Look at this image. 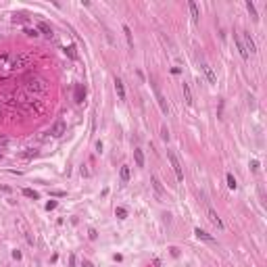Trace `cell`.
I'll return each instance as SVG.
<instances>
[{
  "mask_svg": "<svg viewBox=\"0 0 267 267\" xmlns=\"http://www.w3.org/2000/svg\"><path fill=\"white\" fill-rule=\"evenodd\" d=\"M115 215L119 217V219H125V217H128V211L123 209V207H117V209H115Z\"/></svg>",
  "mask_w": 267,
  "mask_h": 267,
  "instance_id": "obj_23",
  "label": "cell"
},
{
  "mask_svg": "<svg viewBox=\"0 0 267 267\" xmlns=\"http://www.w3.org/2000/svg\"><path fill=\"white\" fill-rule=\"evenodd\" d=\"M75 50H77V48L73 46V44H71V46H67V48H65V54H67L69 58H73V61H75V58H77V52H75Z\"/></svg>",
  "mask_w": 267,
  "mask_h": 267,
  "instance_id": "obj_20",
  "label": "cell"
},
{
  "mask_svg": "<svg viewBox=\"0 0 267 267\" xmlns=\"http://www.w3.org/2000/svg\"><path fill=\"white\" fill-rule=\"evenodd\" d=\"M182 90H184V98H186V105H188V106H192V102H194V100H192L190 86H188V84H182Z\"/></svg>",
  "mask_w": 267,
  "mask_h": 267,
  "instance_id": "obj_13",
  "label": "cell"
},
{
  "mask_svg": "<svg viewBox=\"0 0 267 267\" xmlns=\"http://www.w3.org/2000/svg\"><path fill=\"white\" fill-rule=\"evenodd\" d=\"M123 34H125V40H128V46L134 48V38H132V29L128 25H123Z\"/></svg>",
  "mask_w": 267,
  "mask_h": 267,
  "instance_id": "obj_17",
  "label": "cell"
},
{
  "mask_svg": "<svg viewBox=\"0 0 267 267\" xmlns=\"http://www.w3.org/2000/svg\"><path fill=\"white\" fill-rule=\"evenodd\" d=\"M65 132H67V123H65V121H57L52 125V129H50V134H52L54 138H61Z\"/></svg>",
  "mask_w": 267,
  "mask_h": 267,
  "instance_id": "obj_4",
  "label": "cell"
},
{
  "mask_svg": "<svg viewBox=\"0 0 267 267\" xmlns=\"http://www.w3.org/2000/svg\"><path fill=\"white\" fill-rule=\"evenodd\" d=\"M115 90H117L119 100H125V88H123V81L121 79H115Z\"/></svg>",
  "mask_w": 267,
  "mask_h": 267,
  "instance_id": "obj_11",
  "label": "cell"
},
{
  "mask_svg": "<svg viewBox=\"0 0 267 267\" xmlns=\"http://www.w3.org/2000/svg\"><path fill=\"white\" fill-rule=\"evenodd\" d=\"M50 194H52V196H58V198H61V196H65V192H63V190H52Z\"/></svg>",
  "mask_w": 267,
  "mask_h": 267,
  "instance_id": "obj_30",
  "label": "cell"
},
{
  "mask_svg": "<svg viewBox=\"0 0 267 267\" xmlns=\"http://www.w3.org/2000/svg\"><path fill=\"white\" fill-rule=\"evenodd\" d=\"M52 209H57V200H48L46 203V211H52Z\"/></svg>",
  "mask_w": 267,
  "mask_h": 267,
  "instance_id": "obj_25",
  "label": "cell"
},
{
  "mask_svg": "<svg viewBox=\"0 0 267 267\" xmlns=\"http://www.w3.org/2000/svg\"><path fill=\"white\" fill-rule=\"evenodd\" d=\"M38 29H40L44 35H48V38H52V35H54L52 34V27H50L48 23H38Z\"/></svg>",
  "mask_w": 267,
  "mask_h": 267,
  "instance_id": "obj_16",
  "label": "cell"
},
{
  "mask_svg": "<svg viewBox=\"0 0 267 267\" xmlns=\"http://www.w3.org/2000/svg\"><path fill=\"white\" fill-rule=\"evenodd\" d=\"M246 8H248V13H250V17L253 19H259L257 17V8H255V4H253L250 0H246Z\"/></svg>",
  "mask_w": 267,
  "mask_h": 267,
  "instance_id": "obj_22",
  "label": "cell"
},
{
  "mask_svg": "<svg viewBox=\"0 0 267 267\" xmlns=\"http://www.w3.org/2000/svg\"><path fill=\"white\" fill-rule=\"evenodd\" d=\"M194 236H196L198 240H204V242H209V244H213V242H215V238H213V236H211V234H207L204 230H200V227H196V230H194Z\"/></svg>",
  "mask_w": 267,
  "mask_h": 267,
  "instance_id": "obj_7",
  "label": "cell"
},
{
  "mask_svg": "<svg viewBox=\"0 0 267 267\" xmlns=\"http://www.w3.org/2000/svg\"><path fill=\"white\" fill-rule=\"evenodd\" d=\"M84 98H86V90H84V86H79V84H77L75 86V102H84Z\"/></svg>",
  "mask_w": 267,
  "mask_h": 267,
  "instance_id": "obj_12",
  "label": "cell"
},
{
  "mask_svg": "<svg viewBox=\"0 0 267 267\" xmlns=\"http://www.w3.org/2000/svg\"><path fill=\"white\" fill-rule=\"evenodd\" d=\"M134 161H136V165H138V167H144V155H142V150H140V148H136V150H134Z\"/></svg>",
  "mask_w": 267,
  "mask_h": 267,
  "instance_id": "obj_15",
  "label": "cell"
},
{
  "mask_svg": "<svg viewBox=\"0 0 267 267\" xmlns=\"http://www.w3.org/2000/svg\"><path fill=\"white\" fill-rule=\"evenodd\" d=\"M244 50H246V52H257V46H255V42H253V38H250V34H244Z\"/></svg>",
  "mask_w": 267,
  "mask_h": 267,
  "instance_id": "obj_8",
  "label": "cell"
},
{
  "mask_svg": "<svg viewBox=\"0 0 267 267\" xmlns=\"http://www.w3.org/2000/svg\"><path fill=\"white\" fill-rule=\"evenodd\" d=\"M161 136H163V140H169V132H167V128H165V125L161 128Z\"/></svg>",
  "mask_w": 267,
  "mask_h": 267,
  "instance_id": "obj_27",
  "label": "cell"
},
{
  "mask_svg": "<svg viewBox=\"0 0 267 267\" xmlns=\"http://www.w3.org/2000/svg\"><path fill=\"white\" fill-rule=\"evenodd\" d=\"M150 86H152V90H155V96H157V102H159V106H161V111L167 115L169 113V106H167V100H165V96H163V92L159 90V86L155 84V81H150Z\"/></svg>",
  "mask_w": 267,
  "mask_h": 267,
  "instance_id": "obj_3",
  "label": "cell"
},
{
  "mask_svg": "<svg viewBox=\"0 0 267 267\" xmlns=\"http://www.w3.org/2000/svg\"><path fill=\"white\" fill-rule=\"evenodd\" d=\"M88 236H90V240H96V236H98V234H96V230H90V232H88Z\"/></svg>",
  "mask_w": 267,
  "mask_h": 267,
  "instance_id": "obj_31",
  "label": "cell"
},
{
  "mask_svg": "<svg viewBox=\"0 0 267 267\" xmlns=\"http://www.w3.org/2000/svg\"><path fill=\"white\" fill-rule=\"evenodd\" d=\"M207 215H209V221H211V223H213L215 227H217V230H223V221L219 219V215L215 213L213 209H207Z\"/></svg>",
  "mask_w": 267,
  "mask_h": 267,
  "instance_id": "obj_5",
  "label": "cell"
},
{
  "mask_svg": "<svg viewBox=\"0 0 267 267\" xmlns=\"http://www.w3.org/2000/svg\"><path fill=\"white\" fill-rule=\"evenodd\" d=\"M25 34H27L29 38H38V35H40L38 31H35V29H25Z\"/></svg>",
  "mask_w": 267,
  "mask_h": 267,
  "instance_id": "obj_26",
  "label": "cell"
},
{
  "mask_svg": "<svg viewBox=\"0 0 267 267\" xmlns=\"http://www.w3.org/2000/svg\"><path fill=\"white\" fill-rule=\"evenodd\" d=\"M0 190H2V192H11V188H8V186H2V184H0Z\"/></svg>",
  "mask_w": 267,
  "mask_h": 267,
  "instance_id": "obj_34",
  "label": "cell"
},
{
  "mask_svg": "<svg viewBox=\"0 0 267 267\" xmlns=\"http://www.w3.org/2000/svg\"><path fill=\"white\" fill-rule=\"evenodd\" d=\"M23 196H27V198H34V200H38L40 198V194L35 190H31V188H23Z\"/></svg>",
  "mask_w": 267,
  "mask_h": 267,
  "instance_id": "obj_18",
  "label": "cell"
},
{
  "mask_svg": "<svg viewBox=\"0 0 267 267\" xmlns=\"http://www.w3.org/2000/svg\"><path fill=\"white\" fill-rule=\"evenodd\" d=\"M13 259H17L19 261V259H21V250H13Z\"/></svg>",
  "mask_w": 267,
  "mask_h": 267,
  "instance_id": "obj_32",
  "label": "cell"
},
{
  "mask_svg": "<svg viewBox=\"0 0 267 267\" xmlns=\"http://www.w3.org/2000/svg\"><path fill=\"white\" fill-rule=\"evenodd\" d=\"M250 169H253V171H257V169H259V161H255V159H253V161H250Z\"/></svg>",
  "mask_w": 267,
  "mask_h": 267,
  "instance_id": "obj_29",
  "label": "cell"
},
{
  "mask_svg": "<svg viewBox=\"0 0 267 267\" xmlns=\"http://www.w3.org/2000/svg\"><path fill=\"white\" fill-rule=\"evenodd\" d=\"M119 175H121L123 184H128V182H129V167H128V165H123V167H121V173H119Z\"/></svg>",
  "mask_w": 267,
  "mask_h": 267,
  "instance_id": "obj_19",
  "label": "cell"
},
{
  "mask_svg": "<svg viewBox=\"0 0 267 267\" xmlns=\"http://www.w3.org/2000/svg\"><path fill=\"white\" fill-rule=\"evenodd\" d=\"M234 42H236V46H238V50H240V54H242V58H248V52L244 50V44H242V40H240V35L234 31Z\"/></svg>",
  "mask_w": 267,
  "mask_h": 267,
  "instance_id": "obj_9",
  "label": "cell"
},
{
  "mask_svg": "<svg viewBox=\"0 0 267 267\" xmlns=\"http://www.w3.org/2000/svg\"><path fill=\"white\" fill-rule=\"evenodd\" d=\"M35 155H38V150H34V148H27V150L23 152L25 159H31V157H35Z\"/></svg>",
  "mask_w": 267,
  "mask_h": 267,
  "instance_id": "obj_24",
  "label": "cell"
},
{
  "mask_svg": "<svg viewBox=\"0 0 267 267\" xmlns=\"http://www.w3.org/2000/svg\"><path fill=\"white\" fill-rule=\"evenodd\" d=\"M167 159H169V163H171V167H173L175 177L182 182V180H184V171H182V165H180V161H177V157H175V152L167 150Z\"/></svg>",
  "mask_w": 267,
  "mask_h": 267,
  "instance_id": "obj_2",
  "label": "cell"
},
{
  "mask_svg": "<svg viewBox=\"0 0 267 267\" xmlns=\"http://www.w3.org/2000/svg\"><path fill=\"white\" fill-rule=\"evenodd\" d=\"M200 67H203V71H204V75H207V79H209V84H217V77H215L213 69H211V65L203 61V63H200Z\"/></svg>",
  "mask_w": 267,
  "mask_h": 267,
  "instance_id": "obj_6",
  "label": "cell"
},
{
  "mask_svg": "<svg viewBox=\"0 0 267 267\" xmlns=\"http://www.w3.org/2000/svg\"><path fill=\"white\" fill-rule=\"evenodd\" d=\"M226 180H227V186L232 188V190H236V188H238V184H236V177H234L232 173H227V175H226Z\"/></svg>",
  "mask_w": 267,
  "mask_h": 267,
  "instance_id": "obj_21",
  "label": "cell"
},
{
  "mask_svg": "<svg viewBox=\"0 0 267 267\" xmlns=\"http://www.w3.org/2000/svg\"><path fill=\"white\" fill-rule=\"evenodd\" d=\"M188 8H190L192 21H194V23H196L198 19H200V13H198V6H196V2H188Z\"/></svg>",
  "mask_w": 267,
  "mask_h": 267,
  "instance_id": "obj_10",
  "label": "cell"
},
{
  "mask_svg": "<svg viewBox=\"0 0 267 267\" xmlns=\"http://www.w3.org/2000/svg\"><path fill=\"white\" fill-rule=\"evenodd\" d=\"M0 159H2V155H0Z\"/></svg>",
  "mask_w": 267,
  "mask_h": 267,
  "instance_id": "obj_36",
  "label": "cell"
},
{
  "mask_svg": "<svg viewBox=\"0 0 267 267\" xmlns=\"http://www.w3.org/2000/svg\"><path fill=\"white\" fill-rule=\"evenodd\" d=\"M81 267H94V265L90 261H84V263H81Z\"/></svg>",
  "mask_w": 267,
  "mask_h": 267,
  "instance_id": "obj_35",
  "label": "cell"
},
{
  "mask_svg": "<svg viewBox=\"0 0 267 267\" xmlns=\"http://www.w3.org/2000/svg\"><path fill=\"white\" fill-rule=\"evenodd\" d=\"M150 182H152V188L157 190V194H159V196H163V194H165V190H163V186H161V182H159V177H157V175H152Z\"/></svg>",
  "mask_w": 267,
  "mask_h": 267,
  "instance_id": "obj_14",
  "label": "cell"
},
{
  "mask_svg": "<svg viewBox=\"0 0 267 267\" xmlns=\"http://www.w3.org/2000/svg\"><path fill=\"white\" fill-rule=\"evenodd\" d=\"M13 21H15V23H27L25 17H13Z\"/></svg>",
  "mask_w": 267,
  "mask_h": 267,
  "instance_id": "obj_28",
  "label": "cell"
},
{
  "mask_svg": "<svg viewBox=\"0 0 267 267\" xmlns=\"http://www.w3.org/2000/svg\"><path fill=\"white\" fill-rule=\"evenodd\" d=\"M25 88H27L29 94H44L48 90V84L44 79H38V77H34V79H29V84H25Z\"/></svg>",
  "mask_w": 267,
  "mask_h": 267,
  "instance_id": "obj_1",
  "label": "cell"
},
{
  "mask_svg": "<svg viewBox=\"0 0 267 267\" xmlns=\"http://www.w3.org/2000/svg\"><path fill=\"white\" fill-rule=\"evenodd\" d=\"M0 146H2V148L8 146V138H0Z\"/></svg>",
  "mask_w": 267,
  "mask_h": 267,
  "instance_id": "obj_33",
  "label": "cell"
}]
</instances>
